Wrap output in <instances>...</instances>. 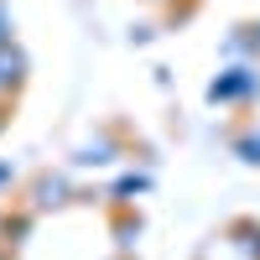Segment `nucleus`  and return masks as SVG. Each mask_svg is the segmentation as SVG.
<instances>
[{
  "mask_svg": "<svg viewBox=\"0 0 260 260\" xmlns=\"http://www.w3.org/2000/svg\"><path fill=\"white\" fill-rule=\"evenodd\" d=\"M26 73H31V57L26 47L11 37V42H0V99H16L21 89H26Z\"/></svg>",
  "mask_w": 260,
  "mask_h": 260,
  "instance_id": "obj_1",
  "label": "nucleus"
},
{
  "mask_svg": "<svg viewBox=\"0 0 260 260\" xmlns=\"http://www.w3.org/2000/svg\"><path fill=\"white\" fill-rule=\"evenodd\" d=\"M260 89V73L250 68V62H240V68H224L219 78L208 83V99L213 104H234V99H250Z\"/></svg>",
  "mask_w": 260,
  "mask_h": 260,
  "instance_id": "obj_2",
  "label": "nucleus"
},
{
  "mask_svg": "<svg viewBox=\"0 0 260 260\" xmlns=\"http://www.w3.org/2000/svg\"><path fill=\"white\" fill-rule=\"evenodd\" d=\"M68 198H73V187H68V177H57V172H42L31 182V213H52Z\"/></svg>",
  "mask_w": 260,
  "mask_h": 260,
  "instance_id": "obj_3",
  "label": "nucleus"
},
{
  "mask_svg": "<svg viewBox=\"0 0 260 260\" xmlns=\"http://www.w3.org/2000/svg\"><path fill=\"white\" fill-rule=\"evenodd\" d=\"M73 161H78V167H110V161H115V141H110V136H94V141H83Z\"/></svg>",
  "mask_w": 260,
  "mask_h": 260,
  "instance_id": "obj_4",
  "label": "nucleus"
},
{
  "mask_svg": "<svg viewBox=\"0 0 260 260\" xmlns=\"http://www.w3.org/2000/svg\"><path fill=\"white\" fill-rule=\"evenodd\" d=\"M31 219H37V213L26 208V213H6V219H0V245H21V240H26V229H31Z\"/></svg>",
  "mask_w": 260,
  "mask_h": 260,
  "instance_id": "obj_5",
  "label": "nucleus"
},
{
  "mask_svg": "<svg viewBox=\"0 0 260 260\" xmlns=\"http://www.w3.org/2000/svg\"><path fill=\"white\" fill-rule=\"evenodd\" d=\"M136 192H146V172H125V177L115 182V203H130Z\"/></svg>",
  "mask_w": 260,
  "mask_h": 260,
  "instance_id": "obj_6",
  "label": "nucleus"
},
{
  "mask_svg": "<svg viewBox=\"0 0 260 260\" xmlns=\"http://www.w3.org/2000/svg\"><path fill=\"white\" fill-rule=\"evenodd\" d=\"M234 151H240V156H245L250 167H260V130H250V136H240V141H234Z\"/></svg>",
  "mask_w": 260,
  "mask_h": 260,
  "instance_id": "obj_7",
  "label": "nucleus"
},
{
  "mask_svg": "<svg viewBox=\"0 0 260 260\" xmlns=\"http://www.w3.org/2000/svg\"><path fill=\"white\" fill-rule=\"evenodd\" d=\"M115 234H120V250H130V240L141 234V219H130V213H120V219H115Z\"/></svg>",
  "mask_w": 260,
  "mask_h": 260,
  "instance_id": "obj_8",
  "label": "nucleus"
},
{
  "mask_svg": "<svg viewBox=\"0 0 260 260\" xmlns=\"http://www.w3.org/2000/svg\"><path fill=\"white\" fill-rule=\"evenodd\" d=\"M16 37V21H11V11H6V0H0V42H11Z\"/></svg>",
  "mask_w": 260,
  "mask_h": 260,
  "instance_id": "obj_9",
  "label": "nucleus"
},
{
  "mask_svg": "<svg viewBox=\"0 0 260 260\" xmlns=\"http://www.w3.org/2000/svg\"><path fill=\"white\" fill-rule=\"evenodd\" d=\"M11 177H16V172H11V161H0V187H11Z\"/></svg>",
  "mask_w": 260,
  "mask_h": 260,
  "instance_id": "obj_10",
  "label": "nucleus"
},
{
  "mask_svg": "<svg viewBox=\"0 0 260 260\" xmlns=\"http://www.w3.org/2000/svg\"><path fill=\"white\" fill-rule=\"evenodd\" d=\"M6 104H11V99H0V130H6Z\"/></svg>",
  "mask_w": 260,
  "mask_h": 260,
  "instance_id": "obj_11",
  "label": "nucleus"
},
{
  "mask_svg": "<svg viewBox=\"0 0 260 260\" xmlns=\"http://www.w3.org/2000/svg\"><path fill=\"white\" fill-rule=\"evenodd\" d=\"M0 260H11V245H0Z\"/></svg>",
  "mask_w": 260,
  "mask_h": 260,
  "instance_id": "obj_12",
  "label": "nucleus"
}]
</instances>
